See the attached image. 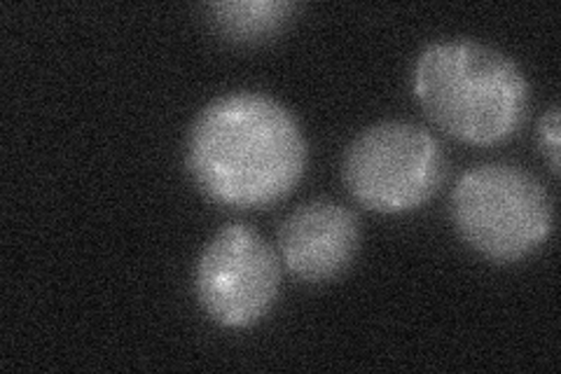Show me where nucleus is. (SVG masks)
<instances>
[{"label": "nucleus", "instance_id": "1", "mask_svg": "<svg viewBox=\"0 0 561 374\" xmlns=\"http://www.w3.org/2000/svg\"><path fill=\"white\" fill-rule=\"evenodd\" d=\"M185 165L208 200L234 208H265L300 183L307 140L276 99L232 92L210 101L192 122Z\"/></svg>", "mask_w": 561, "mask_h": 374}, {"label": "nucleus", "instance_id": "2", "mask_svg": "<svg viewBox=\"0 0 561 374\" xmlns=\"http://www.w3.org/2000/svg\"><path fill=\"white\" fill-rule=\"evenodd\" d=\"M414 94L437 127L470 146H496L515 136L531 103L522 68L476 41L424 47L414 64Z\"/></svg>", "mask_w": 561, "mask_h": 374}, {"label": "nucleus", "instance_id": "3", "mask_svg": "<svg viewBox=\"0 0 561 374\" xmlns=\"http://www.w3.org/2000/svg\"><path fill=\"white\" fill-rule=\"evenodd\" d=\"M451 220L472 251L507 264L548 241L554 211L534 173L489 162L466 171L454 185Z\"/></svg>", "mask_w": 561, "mask_h": 374}, {"label": "nucleus", "instance_id": "4", "mask_svg": "<svg viewBox=\"0 0 561 374\" xmlns=\"http://www.w3.org/2000/svg\"><path fill=\"white\" fill-rule=\"evenodd\" d=\"M344 183L360 206L377 213H405L424 206L440 190L447 159L428 129L412 122H379L351 140Z\"/></svg>", "mask_w": 561, "mask_h": 374}, {"label": "nucleus", "instance_id": "5", "mask_svg": "<svg viewBox=\"0 0 561 374\" xmlns=\"http://www.w3.org/2000/svg\"><path fill=\"white\" fill-rule=\"evenodd\" d=\"M195 288L202 309L222 328H251L265 318L280 288L272 246L243 223L220 227L197 262Z\"/></svg>", "mask_w": 561, "mask_h": 374}, {"label": "nucleus", "instance_id": "6", "mask_svg": "<svg viewBox=\"0 0 561 374\" xmlns=\"http://www.w3.org/2000/svg\"><path fill=\"white\" fill-rule=\"evenodd\" d=\"M360 246L356 213L332 200H311L278 227V251L288 272L307 283L342 276Z\"/></svg>", "mask_w": 561, "mask_h": 374}, {"label": "nucleus", "instance_id": "7", "mask_svg": "<svg viewBox=\"0 0 561 374\" xmlns=\"http://www.w3.org/2000/svg\"><path fill=\"white\" fill-rule=\"evenodd\" d=\"M297 12L286 0H227L208 5L218 31L237 43H260L284 29Z\"/></svg>", "mask_w": 561, "mask_h": 374}, {"label": "nucleus", "instance_id": "8", "mask_svg": "<svg viewBox=\"0 0 561 374\" xmlns=\"http://www.w3.org/2000/svg\"><path fill=\"white\" fill-rule=\"evenodd\" d=\"M540 136H542V146H546L550 155V167L554 173H559V109L552 105V109L546 113L540 122Z\"/></svg>", "mask_w": 561, "mask_h": 374}]
</instances>
